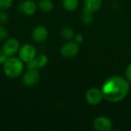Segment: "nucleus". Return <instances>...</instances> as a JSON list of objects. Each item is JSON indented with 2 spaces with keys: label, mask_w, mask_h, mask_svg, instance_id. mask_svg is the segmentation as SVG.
Wrapping results in <instances>:
<instances>
[{
  "label": "nucleus",
  "mask_w": 131,
  "mask_h": 131,
  "mask_svg": "<svg viewBox=\"0 0 131 131\" xmlns=\"http://www.w3.org/2000/svg\"><path fill=\"white\" fill-rule=\"evenodd\" d=\"M94 20V16H93V12L91 11L86 9L84 8L83 10V15L81 16V21L84 25H90L93 22Z\"/></svg>",
  "instance_id": "obj_13"
},
{
  "label": "nucleus",
  "mask_w": 131,
  "mask_h": 131,
  "mask_svg": "<svg viewBox=\"0 0 131 131\" xmlns=\"http://www.w3.org/2000/svg\"><path fill=\"white\" fill-rule=\"evenodd\" d=\"M130 91V82L121 76H112L107 78L102 85L101 92L104 99L111 103L124 100Z\"/></svg>",
  "instance_id": "obj_1"
},
{
  "label": "nucleus",
  "mask_w": 131,
  "mask_h": 131,
  "mask_svg": "<svg viewBox=\"0 0 131 131\" xmlns=\"http://www.w3.org/2000/svg\"><path fill=\"white\" fill-rule=\"evenodd\" d=\"M79 45L74 41H68L64 44L61 48V53L66 58H74L79 52Z\"/></svg>",
  "instance_id": "obj_7"
},
{
  "label": "nucleus",
  "mask_w": 131,
  "mask_h": 131,
  "mask_svg": "<svg viewBox=\"0 0 131 131\" xmlns=\"http://www.w3.org/2000/svg\"><path fill=\"white\" fill-rule=\"evenodd\" d=\"M63 6L67 11L73 12L78 6V0H63Z\"/></svg>",
  "instance_id": "obj_15"
},
{
  "label": "nucleus",
  "mask_w": 131,
  "mask_h": 131,
  "mask_svg": "<svg viewBox=\"0 0 131 131\" xmlns=\"http://www.w3.org/2000/svg\"><path fill=\"white\" fill-rule=\"evenodd\" d=\"M61 35L66 40H71L74 37V31L70 27H64L61 29Z\"/></svg>",
  "instance_id": "obj_16"
},
{
  "label": "nucleus",
  "mask_w": 131,
  "mask_h": 131,
  "mask_svg": "<svg viewBox=\"0 0 131 131\" xmlns=\"http://www.w3.org/2000/svg\"><path fill=\"white\" fill-rule=\"evenodd\" d=\"M3 71L10 78H17L24 71V62L16 57H9L3 64Z\"/></svg>",
  "instance_id": "obj_2"
},
{
  "label": "nucleus",
  "mask_w": 131,
  "mask_h": 131,
  "mask_svg": "<svg viewBox=\"0 0 131 131\" xmlns=\"http://www.w3.org/2000/svg\"><path fill=\"white\" fill-rule=\"evenodd\" d=\"M83 38H83V35H82L78 34V35H74V41L79 45L80 43H81L83 41Z\"/></svg>",
  "instance_id": "obj_23"
},
{
  "label": "nucleus",
  "mask_w": 131,
  "mask_h": 131,
  "mask_svg": "<svg viewBox=\"0 0 131 131\" xmlns=\"http://www.w3.org/2000/svg\"><path fill=\"white\" fill-rule=\"evenodd\" d=\"M126 78L128 80V81L131 83V63L127 66L126 69Z\"/></svg>",
  "instance_id": "obj_22"
},
{
  "label": "nucleus",
  "mask_w": 131,
  "mask_h": 131,
  "mask_svg": "<svg viewBox=\"0 0 131 131\" xmlns=\"http://www.w3.org/2000/svg\"><path fill=\"white\" fill-rule=\"evenodd\" d=\"M26 67L28 69H38L37 68V66H36V64H35V60H31L28 62L26 63Z\"/></svg>",
  "instance_id": "obj_21"
},
{
  "label": "nucleus",
  "mask_w": 131,
  "mask_h": 131,
  "mask_svg": "<svg viewBox=\"0 0 131 131\" xmlns=\"http://www.w3.org/2000/svg\"><path fill=\"white\" fill-rule=\"evenodd\" d=\"M94 128L98 131H109L112 128V122L107 117H98L93 122Z\"/></svg>",
  "instance_id": "obj_9"
},
{
  "label": "nucleus",
  "mask_w": 131,
  "mask_h": 131,
  "mask_svg": "<svg viewBox=\"0 0 131 131\" xmlns=\"http://www.w3.org/2000/svg\"><path fill=\"white\" fill-rule=\"evenodd\" d=\"M35 61V64H36V66H37V68H45L48 63V58L47 55L45 54H38L37 55L35 58H34Z\"/></svg>",
  "instance_id": "obj_12"
},
{
  "label": "nucleus",
  "mask_w": 131,
  "mask_h": 131,
  "mask_svg": "<svg viewBox=\"0 0 131 131\" xmlns=\"http://www.w3.org/2000/svg\"><path fill=\"white\" fill-rule=\"evenodd\" d=\"M84 8L95 12L98 11L102 5V0H84Z\"/></svg>",
  "instance_id": "obj_11"
},
{
  "label": "nucleus",
  "mask_w": 131,
  "mask_h": 131,
  "mask_svg": "<svg viewBox=\"0 0 131 131\" xmlns=\"http://www.w3.org/2000/svg\"><path fill=\"white\" fill-rule=\"evenodd\" d=\"M39 8L45 12H50L54 8V4L51 0H40L38 2Z\"/></svg>",
  "instance_id": "obj_14"
},
{
  "label": "nucleus",
  "mask_w": 131,
  "mask_h": 131,
  "mask_svg": "<svg viewBox=\"0 0 131 131\" xmlns=\"http://www.w3.org/2000/svg\"><path fill=\"white\" fill-rule=\"evenodd\" d=\"M8 36V32L5 28L0 25V41L5 40Z\"/></svg>",
  "instance_id": "obj_19"
},
{
  "label": "nucleus",
  "mask_w": 131,
  "mask_h": 131,
  "mask_svg": "<svg viewBox=\"0 0 131 131\" xmlns=\"http://www.w3.org/2000/svg\"><path fill=\"white\" fill-rule=\"evenodd\" d=\"M85 98L88 104L91 105H97L102 101V99L104 97L101 90L97 88H92L87 91Z\"/></svg>",
  "instance_id": "obj_8"
},
{
  "label": "nucleus",
  "mask_w": 131,
  "mask_h": 131,
  "mask_svg": "<svg viewBox=\"0 0 131 131\" xmlns=\"http://www.w3.org/2000/svg\"><path fill=\"white\" fill-rule=\"evenodd\" d=\"M18 53V58L25 63L33 60L37 56L36 48L31 44H25L21 46Z\"/></svg>",
  "instance_id": "obj_3"
},
{
  "label": "nucleus",
  "mask_w": 131,
  "mask_h": 131,
  "mask_svg": "<svg viewBox=\"0 0 131 131\" xmlns=\"http://www.w3.org/2000/svg\"><path fill=\"white\" fill-rule=\"evenodd\" d=\"M2 48L8 57H12L18 52L20 48L19 41L15 38H6L2 45Z\"/></svg>",
  "instance_id": "obj_6"
},
{
  "label": "nucleus",
  "mask_w": 131,
  "mask_h": 131,
  "mask_svg": "<svg viewBox=\"0 0 131 131\" xmlns=\"http://www.w3.org/2000/svg\"><path fill=\"white\" fill-rule=\"evenodd\" d=\"M9 17L5 10H0V23L5 24L8 21Z\"/></svg>",
  "instance_id": "obj_18"
},
{
  "label": "nucleus",
  "mask_w": 131,
  "mask_h": 131,
  "mask_svg": "<svg viewBox=\"0 0 131 131\" xmlns=\"http://www.w3.org/2000/svg\"><path fill=\"white\" fill-rule=\"evenodd\" d=\"M48 36V30L44 25H38L36 26L31 33L32 39L37 43L44 42Z\"/></svg>",
  "instance_id": "obj_10"
},
{
  "label": "nucleus",
  "mask_w": 131,
  "mask_h": 131,
  "mask_svg": "<svg viewBox=\"0 0 131 131\" xmlns=\"http://www.w3.org/2000/svg\"><path fill=\"white\" fill-rule=\"evenodd\" d=\"M18 11L25 16H32L37 11V5L33 0H23L19 3Z\"/></svg>",
  "instance_id": "obj_5"
},
{
  "label": "nucleus",
  "mask_w": 131,
  "mask_h": 131,
  "mask_svg": "<svg viewBox=\"0 0 131 131\" xmlns=\"http://www.w3.org/2000/svg\"><path fill=\"white\" fill-rule=\"evenodd\" d=\"M13 4V0H0V10H8Z\"/></svg>",
  "instance_id": "obj_17"
},
{
  "label": "nucleus",
  "mask_w": 131,
  "mask_h": 131,
  "mask_svg": "<svg viewBox=\"0 0 131 131\" xmlns=\"http://www.w3.org/2000/svg\"><path fill=\"white\" fill-rule=\"evenodd\" d=\"M40 80V74L37 69H28L22 76V84L27 88H32Z\"/></svg>",
  "instance_id": "obj_4"
},
{
  "label": "nucleus",
  "mask_w": 131,
  "mask_h": 131,
  "mask_svg": "<svg viewBox=\"0 0 131 131\" xmlns=\"http://www.w3.org/2000/svg\"><path fill=\"white\" fill-rule=\"evenodd\" d=\"M9 57L7 55V54L5 52V51L3 50V48H0V64H4L6 60Z\"/></svg>",
  "instance_id": "obj_20"
}]
</instances>
